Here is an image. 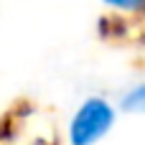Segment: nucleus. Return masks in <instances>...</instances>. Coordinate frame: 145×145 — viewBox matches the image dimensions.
Segmentation results:
<instances>
[{"label": "nucleus", "mask_w": 145, "mask_h": 145, "mask_svg": "<svg viewBox=\"0 0 145 145\" xmlns=\"http://www.w3.org/2000/svg\"><path fill=\"white\" fill-rule=\"evenodd\" d=\"M122 110L125 112H145V84L133 87L122 97Z\"/></svg>", "instance_id": "f03ea898"}, {"label": "nucleus", "mask_w": 145, "mask_h": 145, "mask_svg": "<svg viewBox=\"0 0 145 145\" xmlns=\"http://www.w3.org/2000/svg\"><path fill=\"white\" fill-rule=\"evenodd\" d=\"M112 122H115V110L105 99L92 97L71 117L69 140H71V145H94L110 133Z\"/></svg>", "instance_id": "f257e3e1"}, {"label": "nucleus", "mask_w": 145, "mask_h": 145, "mask_svg": "<svg viewBox=\"0 0 145 145\" xmlns=\"http://www.w3.org/2000/svg\"><path fill=\"white\" fill-rule=\"evenodd\" d=\"M117 10H145V0H105Z\"/></svg>", "instance_id": "7ed1b4c3"}]
</instances>
